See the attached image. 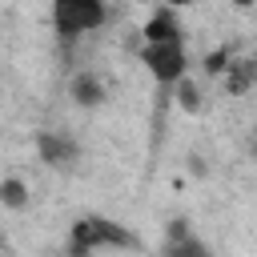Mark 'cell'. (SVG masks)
<instances>
[{"label": "cell", "instance_id": "cell-1", "mask_svg": "<svg viewBox=\"0 0 257 257\" xmlns=\"http://www.w3.org/2000/svg\"><path fill=\"white\" fill-rule=\"evenodd\" d=\"M137 237L128 233V225L108 221V217H80L68 233V257H92L100 249H133Z\"/></svg>", "mask_w": 257, "mask_h": 257}, {"label": "cell", "instance_id": "cell-2", "mask_svg": "<svg viewBox=\"0 0 257 257\" xmlns=\"http://www.w3.org/2000/svg\"><path fill=\"white\" fill-rule=\"evenodd\" d=\"M108 16L104 0H52V24L64 40H76L92 28H100Z\"/></svg>", "mask_w": 257, "mask_h": 257}, {"label": "cell", "instance_id": "cell-3", "mask_svg": "<svg viewBox=\"0 0 257 257\" xmlns=\"http://www.w3.org/2000/svg\"><path fill=\"white\" fill-rule=\"evenodd\" d=\"M145 68L161 80V84H177L181 76H189V56H185V40H169V44H145L141 48Z\"/></svg>", "mask_w": 257, "mask_h": 257}, {"label": "cell", "instance_id": "cell-4", "mask_svg": "<svg viewBox=\"0 0 257 257\" xmlns=\"http://www.w3.org/2000/svg\"><path fill=\"white\" fill-rule=\"evenodd\" d=\"M36 153H40V161H44L48 169H76V161H80L76 137L56 133V128H48V133L36 137Z\"/></svg>", "mask_w": 257, "mask_h": 257}, {"label": "cell", "instance_id": "cell-5", "mask_svg": "<svg viewBox=\"0 0 257 257\" xmlns=\"http://www.w3.org/2000/svg\"><path fill=\"white\" fill-rule=\"evenodd\" d=\"M161 257H213V253H209V245L193 233V225H189L185 217H177V221H169V229H165V249H161Z\"/></svg>", "mask_w": 257, "mask_h": 257}, {"label": "cell", "instance_id": "cell-6", "mask_svg": "<svg viewBox=\"0 0 257 257\" xmlns=\"http://www.w3.org/2000/svg\"><path fill=\"white\" fill-rule=\"evenodd\" d=\"M169 40H181V24L169 8H157L145 20V44H169Z\"/></svg>", "mask_w": 257, "mask_h": 257}, {"label": "cell", "instance_id": "cell-7", "mask_svg": "<svg viewBox=\"0 0 257 257\" xmlns=\"http://www.w3.org/2000/svg\"><path fill=\"white\" fill-rule=\"evenodd\" d=\"M68 96H72L80 108H96V104L104 100V80H100L96 72H76L72 84H68Z\"/></svg>", "mask_w": 257, "mask_h": 257}, {"label": "cell", "instance_id": "cell-8", "mask_svg": "<svg viewBox=\"0 0 257 257\" xmlns=\"http://www.w3.org/2000/svg\"><path fill=\"white\" fill-rule=\"evenodd\" d=\"M0 205L4 209H24L28 205V185L20 177H4L0 181Z\"/></svg>", "mask_w": 257, "mask_h": 257}, {"label": "cell", "instance_id": "cell-9", "mask_svg": "<svg viewBox=\"0 0 257 257\" xmlns=\"http://www.w3.org/2000/svg\"><path fill=\"white\" fill-rule=\"evenodd\" d=\"M177 100H181V108H189V112H193V108H201V92H197V84H193L189 76H181V80H177Z\"/></svg>", "mask_w": 257, "mask_h": 257}, {"label": "cell", "instance_id": "cell-10", "mask_svg": "<svg viewBox=\"0 0 257 257\" xmlns=\"http://www.w3.org/2000/svg\"><path fill=\"white\" fill-rule=\"evenodd\" d=\"M229 64H233V52H229V48H217V52H209V60H205V72H209V76H221Z\"/></svg>", "mask_w": 257, "mask_h": 257}, {"label": "cell", "instance_id": "cell-11", "mask_svg": "<svg viewBox=\"0 0 257 257\" xmlns=\"http://www.w3.org/2000/svg\"><path fill=\"white\" fill-rule=\"evenodd\" d=\"M185 4H193V0H165L161 8H169V12H173V8H185Z\"/></svg>", "mask_w": 257, "mask_h": 257}, {"label": "cell", "instance_id": "cell-12", "mask_svg": "<svg viewBox=\"0 0 257 257\" xmlns=\"http://www.w3.org/2000/svg\"><path fill=\"white\" fill-rule=\"evenodd\" d=\"M0 257H8V241L4 237H0Z\"/></svg>", "mask_w": 257, "mask_h": 257}, {"label": "cell", "instance_id": "cell-13", "mask_svg": "<svg viewBox=\"0 0 257 257\" xmlns=\"http://www.w3.org/2000/svg\"><path fill=\"white\" fill-rule=\"evenodd\" d=\"M249 4H253V0H237V8H249Z\"/></svg>", "mask_w": 257, "mask_h": 257}]
</instances>
